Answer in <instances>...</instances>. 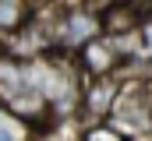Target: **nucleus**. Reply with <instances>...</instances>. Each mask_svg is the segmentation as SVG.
Instances as JSON below:
<instances>
[{
    "label": "nucleus",
    "instance_id": "nucleus-1",
    "mask_svg": "<svg viewBox=\"0 0 152 141\" xmlns=\"http://www.w3.org/2000/svg\"><path fill=\"white\" fill-rule=\"evenodd\" d=\"M120 134H152V88L145 81H124L120 88V99H117L110 120Z\"/></svg>",
    "mask_w": 152,
    "mask_h": 141
},
{
    "label": "nucleus",
    "instance_id": "nucleus-2",
    "mask_svg": "<svg viewBox=\"0 0 152 141\" xmlns=\"http://www.w3.org/2000/svg\"><path fill=\"white\" fill-rule=\"evenodd\" d=\"M99 35H103V18L96 7H67L57 21V46L67 53H78Z\"/></svg>",
    "mask_w": 152,
    "mask_h": 141
},
{
    "label": "nucleus",
    "instance_id": "nucleus-3",
    "mask_svg": "<svg viewBox=\"0 0 152 141\" xmlns=\"http://www.w3.org/2000/svg\"><path fill=\"white\" fill-rule=\"evenodd\" d=\"M120 88H124V81L117 74L88 78L85 81V92H81V113L92 124H106L110 113H113V106H117V99H120Z\"/></svg>",
    "mask_w": 152,
    "mask_h": 141
},
{
    "label": "nucleus",
    "instance_id": "nucleus-4",
    "mask_svg": "<svg viewBox=\"0 0 152 141\" xmlns=\"http://www.w3.org/2000/svg\"><path fill=\"white\" fill-rule=\"evenodd\" d=\"M117 64H120V53H117V46L106 39V35H99V39H92L88 46L78 49V67H81L85 78H106V74H117Z\"/></svg>",
    "mask_w": 152,
    "mask_h": 141
},
{
    "label": "nucleus",
    "instance_id": "nucleus-5",
    "mask_svg": "<svg viewBox=\"0 0 152 141\" xmlns=\"http://www.w3.org/2000/svg\"><path fill=\"white\" fill-rule=\"evenodd\" d=\"M99 18H103V35L106 39L134 35L142 28V21H145V14L138 11V4H110V7L99 11Z\"/></svg>",
    "mask_w": 152,
    "mask_h": 141
},
{
    "label": "nucleus",
    "instance_id": "nucleus-6",
    "mask_svg": "<svg viewBox=\"0 0 152 141\" xmlns=\"http://www.w3.org/2000/svg\"><path fill=\"white\" fill-rule=\"evenodd\" d=\"M28 21H32V4L28 0H0V35L18 32Z\"/></svg>",
    "mask_w": 152,
    "mask_h": 141
},
{
    "label": "nucleus",
    "instance_id": "nucleus-7",
    "mask_svg": "<svg viewBox=\"0 0 152 141\" xmlns=\"http://www.w3.org/2000/svg\"><path fill=\"white\" fill-rule=\"evenodd\" d=\"M81 141H127V134H120L113 124H88Z\"/></svg>",
    "mask_w": 152,
    "mask_h": 141
},
{
    "label": "nucleus",
    "instance_id": "nucleus-8",
    "mask_svg": "<svg viewBox=\"0 0 152 141\" xmlns=\"http://www.w3.org/2000/svg\"><path fill=\"white\" fill-rule=\"evenodd\" d=\"M7 60V53H4V35H0V64Z\"/></svg>",
    "mask_w": 152,
    "mask_h": 141
},
{
    "label": "nucleus",
    "instance_id": "nucleus-9",
    "mask_svg": "<svg viewBox=\"0 0 152 141\" xmlns=\"http://www.w3.org/2000/svg\"><path fill=\"white\" fill-rule=\"evenodd\" d=\"M0 141H14V138H11V134H7V131H0Z\"/></svg>",
    "mask_w": 152,
    "mask_h": 141
}]
</instances>
